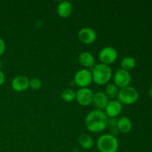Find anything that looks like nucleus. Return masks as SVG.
<instances>
[{
	"label": "nucleus",
	"instance_id": "obj_25",
	"mask_svg": "<svg viewBox=\"0 0 152 152\" xmlns=\"http://www.w3.org/2000/svg\"><path fill=\"white\" fill-rule=\"evenodd\" d=\"M1 65H2V62H1V61H0V68H1Z\"/></svg>",
	"mask_w": 152,
	"mask_h": 152
},
{
	"label": "nucleus",
	"instance_id": "obj_24",
	"mask_svg": "<svg viewBox=\"0 0 152 152\" xmlns=\"http://www.w3.org/2000/svg\"><path fill=\"white\" fill-rule=\"evenodd\" d=\"M149 95H150V96H151V98L152 99V86H151V87L150 88V90H149Z\"/></svg>",
	"mask_w": 152,
	"mask_h": 152
},
{
	"label": "nucleus",
	"instance_id": "obj_1",
	"mask_svg": "<svg viewBox=\"0 0 152 152\" xmlns=\"http://www.w3.org/2000/svg\"><path fill=\"white\" fill-rule=\"evenodd\" d=\"M108 117L105 111L95 109L90 111L85 118L86 127L89 132L93 133L102 132L108 124Z\"/></svg>",
	"mask_w": 152,
	"mask_h": 152
},
{
	"label": "nucleus",
	"instance_id": "obj_3",
	"mask_svg": "<svg viewBox=\"0 0 152 152\" xmlns=\"http://www.w3.org/2000/svg\"><path fill=\"white\" fill-rule=\"evenodd\" d=\"M96 145L100 152H117L119 148V140L117 137L105 134L99 137Z\"/></svg>",
	"mask_w": 152,
	"mask_h": 152
},
{
	"label": "nucleus",
	"instance_id": "obj_22",
	"mask_svg": "<svg viewBox=\"0 0 152 152\" xmlns=\"http://www.w3.org/2000/svg\"><path fill=\"white\" fill-rule=\"evenodd\" d=\"M6 49V45L4 40L1 38H0V56L4 53Z\"/></svg>",
	"mask_w": 152,
	"mask_h": 152
},
{
	"label": "nucleus",
	"instance_id": "obj_15",
	"mask_svg": "<svg viewBox=\"0 0 152 152\" xmlns=\"http://www.w3.org/2000/svg\"><path fill=\"white\" fill-rule=\"evenodd\" d=\"M117 129L119 132L123 134H128L132 131V123L127 117H122L117 120Z\"/></svg>",
	"mask_w": 152,
	"mask_h": 152
},
{
	"label": "nucleus",
	"instance_id": "obj_20",
	"mask_svg": "<svg viewBox=\"0 0 152 152\" xmlns=\"http://www.w3.org/2000/svg\"><path fill=\"white\" fill-rule=\"evenodd\" d=\"M107 126H108L110 129V130H111V134L116 137L119 133H120L118 131V129H117V120H116L115 118L108 119Z\"/></svg>",
	"mask_w": 152,
	"mask_h": 152
},
{
	"label": "nucleus",
	"instance_id": "obj_2",
	"mask_svg": "<svg viewBox=\"0 0 152 152\" xmlns=\"http://www.w3.org/2000/svg\"><path fill=\"white\" fill-rule=\"evenodd\" d=\"M93 82L98 86L107 85L112 77V69L110 65L99 63L95 65L91 71Z\"/></svg>",
	"mask_w": 152,
	"mask_h": 152
},
{
	"label": "nucleus",
	"instance_id": "obj_8",
	"mask_svg": "<svg viewBox=\"0 0 152 152\" xmlns=\"http://www.w3.org/2000/svg\"><path fill=\"white\" fill-rule=\"evenodd\" d=\"M94 93L88 88H82L76 92V100L83 106H88L93 102Z\"/></svg>",
	"mask_w": 152,
	"mask_h": 152
},
{
	"label": "nucleus",
	"instance_id": "obj_12",
	"mask_svg": "<svg viewBox=\"0 0 152 152\" xmlns=\"http://www.w3.org/2000/svg\"><path fill=\"white\" fill-rule=\"evenodd\" d=\"M109 99L103 91H97L94 94L93 102L94 105L98 110H105V107L108 105Z\"/></svg>",
	"mask_w": 152,
	"mask_h": 152
},
{
	"label": "nucleus",
	"instance_id": "obj_23",
	"mask_svg": "<svg viewBox=\"0 0 152 152\" xmlns=\"http://www.w3.org/2000/svg\"><path fill=\"white\" fill-rule=\"evenodd\" d=\"M4 81H5V76L3 71H1V70L0 69V86L4 84Z\"/></svg>",
	"mask_w": 152,
	"mask_h": 152
},
{
	"label": "nucleus",
	"instance_id": "obj_19",
	"mask_svg": "<svg viewBox=\"0 0 152 152\" xmlns=\"http://www.w3.org/2000/svg\"><path fill=\"white\" fill-rule=\"evenodd\" d=\"M61 97L65 102H72L76 99V91L71 88H66L62 92Z\"/></svg>",
	"mask_w": 152,
	"mask_h": 152
},
{
	"label": "nucleus",
	"instance_id": "obj_4",
	"mask_svg": "<svg viewBox=\"0 0 152 152\" xmlns=\"http://www.w3.org/2000/svg\"><path fill=\"white\" fill-rule=\"evenodd\" d=\"M117 98L122 105H132L138 100L139 92L135 88L129 86L120 88Z\"/></svg>",
	"mask_w": 152,
	"mask_h": 152
},
{
	"label": "nucleus",
	"instance_id": "obj_14",
	"mask_svg": "<svg viewBox=\"0 0 152 152\" xmlns=\"http://www.w3.org/2000/svg\"><path fill=\"white\" fill-rule=\"evenodd\" d=\"M57 13L62 18H67L72 13L73 6L70 1H62L58 4Z\"/></svg>",
	"mask_w": 152,
	"mask_h": 152
},
{
	"label": "nucleus",
	"instance_id": "obj_16",
	"mask_svg": "<svg viewBox=\"0 0 152 152\" xmlns=\"http://www.w3.org/2000/svg\"><path fill=\"white\" fill-rule=\"evenodd\" d=\"M78 140L80 146L86 150L91 149L94 145V141L93 138L90 135L86 134H83L80 135Z\"/></svg>",
	"mask_w": 152,
	"mask_h": 152
},
{
	"label": "nucleus",
	"instance_id": "obj_5",
	"mask_svg": "<svg viewBox=\"0 0 152 152\" xmlns=\"http://www.w3.org/2000/svg\"><path fill=\"white\" fill-rule=\"evenodd\" d=\"M93 82L92 74L88 69H80L76 73L74 77V83L80 88H88Z\"/></svg>",
	"mask_w": 152,
	"mask_h": 152
},
{
	"label": "nucleus",
	"instance_id": "obj_21",
	"mask_svg": "<svg viewBox=\"0 0 152 152\" xmlns=\"http://www.w3.org/2000/svg\"><path fill=\"white\" fill-rule=\"evenodd\" d=\"M42 86V83L39 79L32 78L31 80H30L29 87L33 90H39L41 88Z\"/></svg>",
	"mask_w": 152,
	"mask_h": 152
},
{
	"label": "nucleus",
	"instance_id": "obj_13",
	"mask_svg": "<svg viewBox=\"0 0 152 152\" xmlns=\"http://www.w3.org/2000/svg\"><path fill=\"white\" fill-rule=\"evenodd\" d=\"M78 60L80 65L86 69L92 68L95 65V59L90 52L83 51L80 53Z\"/></svg>",
	"mask_w": 152,
	"mask_h": 152
},
{
	"label": "nucleus",
	"instance_id": "obj_9",
	"mask_svg": "<svg viewBox=\"0 0 152 152\" xmlns=\"http://www.w3.org/2000/svg\"><path fill=\"white\" fill-rule=\"evenodd\" d=\"M78 39L83 44H92L96 39V33L92 28L85 27L78 32Z\"/></svg>",
	"mask_w": 152,
	"mask_h": 152
},
{
	"label": "nucleus",
	"instance_id": "obj_17",
	"mask_svg": "<svg viewBox=\"0 0 152 152\" xmlns=\"http://www.w3.org/2000/svg\"><path fill=\"white\" fill-rule=\"evenodd\" d=\"M135 66H136V60H135L134 58L132 57V56L125 57L120 63V68L126 70L127 71L134 69Z\"/></svg>",
	"mask_w": 152,
	"mask_h": 152
},
{
	"label": "nucleus",
	"instance_id": "obj_6",
	"mask_svg": "<svg viewBox=\"0 0 152 152\" xmlns=\"http://www.w3.org/2000/svg\"><path fill=\"white\" fill-rule=\"evenodd\" d=\"M118 57V52L113 47H105L99 51V59L101 63L110 65L115 62Z\"/></svg>",
	"mask_w": 152,
	"mask_h": 152
},
{
	"label": "nucleus",
	"instance_id": "obj_18",
	"mask_svg": "<svg viewBox=\"0 0 152 152\" xmlns=\"http://www.w3.org/2000/svg\"><path fill=\"white\" fill-rule=\"evenodd\" d=\"M119 91H120V89L114 83H108L105 86L104 93L106 94V96L108 98L114 99V98L117 97Z\"/></svg>",
	"mask_w": 152,
	"mask_h": 152
},
{
	"label": "nucleus",
	"instance_id": "obj_11",
	"mask_svg": "<svg viewBox=\"0 0 152 152\" xmlns=\"http://www.w3.org/2000/svg\"><path fill=\"white\" fill-rule=\"evenodd\" d=\"M122 110H123V105L119 101L113 99L108 102V105L105 108V113L107 117H109L110 119L116 118L120 115V113L122 112Z\"/></svg>",
	"mask_w": 152,
	"mask_h": 152
},
{
	"label": "nucleus",
	"instance_id": "obj_7",
	"mask_svg": "<svg viewBox=\"0 0 152 152\" xmlns=\"http://www.w3.org/2000/svg\"><path fill=\"white\" fill-rule=\"evenodd\" d=\"M132 82V76L129 71L118 68L114 75V83L119 88H123L129 86Z\"/></svg>",
	"mask_w": 152,
	"mask_h": 152
},
{
	"label": "nucleus",
	"instance_id": "obj_10",
	"mask_svg": "<svg viewBox=\"0 0 152 152\" xmlns=\"http://www.w3.org/2000/svg\"><path fill=\"white\" fill-rule=\"evenodd\" d=\"M29 82L30 80L26 76L18 75L12 80V88L16 92L25 91L29 87Z\"/></svg>",
	"mask_w": 152,
	"mask_h": 152
}]
</instances>
